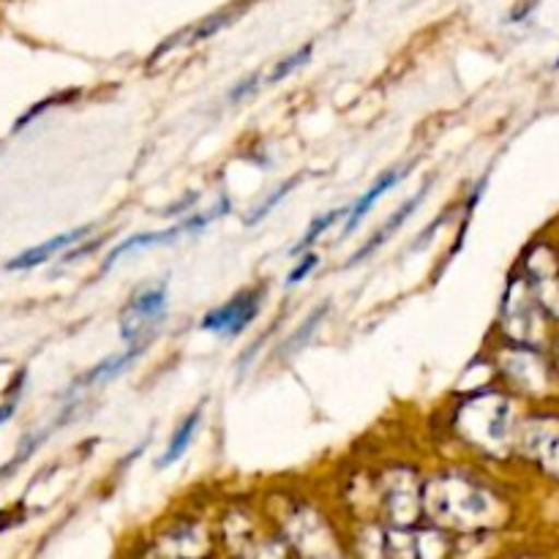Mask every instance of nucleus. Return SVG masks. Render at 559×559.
Here are the masks:
<instances>
[{
  "instance_id": "obj_1",
  "label": "nucleus",
  "mask_w": 559,
  "mask_h": 559,
  "mask_svg": "<svg viewBox=\"0 0 559 559\" xmlns=\"http://www.w3.org/2000/svg\"><path fill=\"white\" fill-rule=\"evenodd\" d=\"M527 404L502 385L473 393H451L440 407V437L451 442L459 456L484 467L516 464V440Z\"/></svg>"
},
{
  "instance_id": "obj_2",
  "label": "nucleus",
  "mask_w": 559,
  "mask_h": 559,
  "mask_svg": "<svg viewBox=\"0 0 559 559\" xmlns=\"http://www.w3.org/2000/svg\"><path fill=\"white\" fill-rule=\"evenodd\" d=\"M508 516L502 486L486 473L484 464H442L424 478V519L453 535L491 533Z\"/></svg>"
},
{
  "instance_id": "obj_3",
  "label": "nucleus",
  "mask_w": 559,
  "mask_h": 559,
  "mask_svg": "<svg viewBox=\"0 0 559 559\" xmlns=\"http://www.w3.org/2000/svg\"><path fill=\"white\" fill-rule=\"evenodd\" d=\"M486 349L495 364L497 385L522 399L527 407L559 404V369L546 347L489 336Z\"/></svg>"
},
{
  "instance_id": "obj_4",
  "label": "nucleus",
  "mask_w": 559,
  "mask_h": 559,
  "mask_svg": "<svg viewBox=\"0 0 559 559\" xmlns=\"http://www.w3.org/2000/svg\"><path fill=\"white\" fill-rule=\"evenodd\" d=\"M555 328L557 325L549 320L544 306L538 304L524 273L513 267L508 273L506 287H502L491 336L516 344H533V347H549Z\"/></svg>"
},
{
  "instance_id": "obj_5",
  "label": "nucleus",
  "mask_w": 559,
  "mask_h": 559,
  "mask_svg": "<svg viewBox=\"0 0 559 559\" xmlns=\"http://www.w3.org/2000/svg\"><path fill=\"white\" fill-rule=\"evenodd\" d=\"M424 478L415 462L393 459L377 469L380 513L391 527H418L424 519Z\"/></svg>"
},
{
  "instance_id": "obj_6",
  "label": "nucleus",
  "mask_w": 559,
  "mask_h": 559,
  "mask_svg": "<svg viewBox=\"0 0 559 559\" xmlns=\"http://www.w3.org/2000/svg\"><path fill=\"white\" fill-rule=\"evenodd\" d=\"M229 213H233V200H229V194H218L216 202H213L211 207H205V211L197 207L194 213L178 218L175 224H167L164 229H147V233L129 235V238H123L120 243H115L112 249L107 251V257L102 260V271L98 273H109L118 262L129 260V257L140 254V251L158 249V246H173L178 243V240L191 238V235H202L211 224L222 222Z\"/></svg>"
},
{
  "instance_id": "obj_7",
  "label": "nucleus",
  "mask_w": 559,
  "mask_h": 559,
  "mask_svg": "<svg viewBox=\"0 0 559 559\" xmlns=\"http://www.w3.org/2000/svg\"><path fill=\"white\" fill-rule=\"evenodd\" d=\"M516 464L559 484V404L527 407L519 426Z\"/></svg>"
},
{
  "instance_id": "obj_8",
  "label": "nucleus",
  "mask_w": 559,
  "mask_h": 559,
  "mask_svg": "<svg viewBox=\"0 0 559 559\" xmlns=\"http://www.w3.org/2000/svg\"><path fill=\"white\" fill-rule=\"evenodd\" d=\"M173 304L167 278L145 282L126 298L123 309L118 314V331L123 344H142L153 342L158 328L164 325Z\"/></svg>"
},
{
  "instance_id": "obj_9",
  "label": "nucleus",
  "mask_w": 559,
  "mask_h": 559,
  "mask_svg": "<svg viewBox=\"0 0 559 559\" xmlns=\"http://www.w3.org/2000/svg\"><path fill=\"white\" fill-rule=\"evenodd\" d=\"M267 287L265 284H251V287L238 289L235 295H229L224 304L213 306L205 314L200 317V331L211 333V336L224 338V342H233L240 338L251 325L257 322V317L265 309Z\"/></svg>"
},
{
  "instance_id": "obj_10",
  "label": "nucleus",
  "mask_w": 559,
  "mask_h": 559,
  "mask_svg": "<svg viewBox=\"0 0 559 559\" xmlns=\"http://www.w3.org/2000/svg\"><path fill=\"white\" fill-rule=\"evenodd\" d=\"M519 271L533 287L535 298L544 306L549 320L559 325V249L549 238H538L524 249L516 262Z\"/></svg>"
},
{
  "instance_id": "obj_11",
  "label": "nucleus",
  "mask_w": 559,
  "mask_h": 559,
  "mask_svg": "<svg viewBox=\"0 0 559 559\" xmlns=\"http://www.w3.org/2000/svg\"><path fill=\"white\" fill-rule=\"evenodd\" d=\"M431 186H435V178H426V180H424V186H420L418 191H413V197H407V200H404L402 205H399L396 211H393L391 216H388L385 222H382L380 227H377L374 233H371L369 238L364 240V246H360V249H355L353 254H349V260H344L342 271H353V267L364 265V262H366V260H371V257H374L377 251H380L382 246L388 243V240L396 238L399 229H402L404 224H407L409 218H413L415 213L420 211V205H424L426 197H429Z\"/></svg>"
},
{
  "instance_id": "obj_12",
  "label": "nucleus",
  "mask_w": 559,
  "mask_h": 559,
  "mask_svg": "<svg viewBox=\"0 0 559 559\" xmlns=\"http://www.w3.org/2000/svg\"><path fill=\"white\" fill-rule=\"evenodd\" d=\"M147 347H151V342L126 344V349H120V353H115V355H109V358L98 360L96 366H91L85 374H80L74 382H71L69 391H66V399H69V402H74V399L85 396V393L98 391V388L115 382L120 374H126V371H129L131 366H134L136 360H140L142 355L147 353Z\"/></svg>"
},
{
  "instance_id": "obj_13",
  "label": "nucleus",
  "mask_w": 559,
  "mask_h": 559,
  "mask_svg": "<svg viewBox=\"0 0 559 559\" xmlns=\"http://www.w3.org/2000/svg\"><path fill=\"white\" fill-rule=\"evenodd\" d=\"M409 175V167H391L385 169V173L380 175V178L374 180V183L369 186V189L364 191V194L358 197V200L353 202V205L347 207V216H344V224H342V235H338V240H347L353 238L355 233H358L360 227H364L366 218L371 216V211H374L377 205H380L382 197H388L391 191H396L399 186H402V180Z\"/></svg>"
},
{
  "instance_id": "obj_14",
  "label": "nucleus",
  "mask_w": 559,
  "mask_h": 559,
  "mask_svg": "<svg viewBox=\"0 0 559 559\" xmlns=\"http://www.w3.org/2000/svg\"><path fill=\"white\" fill-rule=\"evenodd\" d=\"M243 11H246V5H229V9H222V11H216V14L205 16V20H200L197 25H189L186 31L175 33V36H169V41H164L162 47L153 52L151 63H158V60L169 52H178V49H189V47H197V44L207 41V38H213L216 33H222L224 27L233 25L235 20H240V14H243Z\"/></svg>"
},
{
  "instance_id": "obj_15",
  "label": "nucleus",
  "mask_w": 559,
  "mask_h": 559,
  "mask_svg": "<svg viewBox=\"0 0 559 559\" xmlns=\"http://www.w3.org/2000/svg\"><path fill=\"white\" fill-rule=\"evenodd\" d=\"M93 229H96V224H82V227H74L69 229V233H60L55 235V238L44 240V243L33 246V249L22 251V254H16L14 260L5 262V271L16 273V271H33V267L44 265V262H49L52 257L63 254V251H69L71 246L82 243L85 238H91Z\"/></svg>"
},
{
  "instance_id": "obj_16",
  "label": "nucleus",
  "mask_w": 559,
  "mask_h": 559,
  "mask_svg": "<svg viewBox=\"0 0 559 559\" xmlns=\"http://www.w3.org/2000/svg\"><path fill=\"white\" fill-rule=\"evenodd\" d=\"M202 420H205V404H197L194 409H189V413L180 418V424L173 429L164 451L158 453L156 469H169L189 453V448L194 445V440L200 437Z\"/></svg>"
},
{
  "instance_id": "obj_17",
  "label": "nucleus",
  "mask_w": 559,
  "mask_h": 559,
  "mask_svg": "<svg viewBox=\"0 0 559 559\" xmlns=\"http://www.w3.org/2000/svg\"><path fill=\"white\" fill-rule=\"evenodd\" d=\"M331 311H333L331 300H322L320 306H314V309H311L309 314H306L304 320H300L298 325L293 328V333H289L287 338H282V342H278L276 358L278 360H289V358H295L298 353H304V349L309 347L311 342H314V336L320 333V328L328 322Z\"/></svg>"
},
{
  "instance_id": "obj_18",
  "label": "nucleus",
  "mask_w": 559,
  "mask_h": 559,
  "mask_svg": "<svg viewBox=\"0 0 559 559\" xmlns=\"http://www.w3.org/2000/svg\"><path fill=\"white\" fill-rule=\"evenodd\" d=\"M344 216H347V207H331V211H325V213H320V216L311 218V224L306 227V233L300 235V238L293 243V249H289V257H293V260H298L300 254H306V251L314 249V246L320 243V240L325 238V235L331 233V229L336 227Z\"/></svg>"
},
{
  "instance_id": "obj_19",
  "label": "nucleus",
  "mask_w": 559,
  "mask_h": 559,
  "mask_svg": "<svg viewBox=\"0 0 559 559\" xmlns=\"http://www.w3.org/2000/svg\"><path fill=\"white\" fill-rule=\"evenodd\" d=\"M300 180H304V175H293V178H287V180H284V183H278L276 189L267 191V194L262 197V200L257 202V205H251L249 211H246V216H243L246 227H257V224L265 222V218L271 216V213L276 211V207L282 205V202L287 200V197L293 194L295 189H298Z\"/></svg>"
},
{
  "instance_id": "obj_20",
  "label": "nucleus",
  "mask_w": 559,
  "mask_h": 559,
  "mask_svg": "<svg viewBox=\"0 0 559 559\" xmlns=\"http://www.w3.org/2000/svg\"><path fill=\"white\" fill-rule=\"evenodd\" d=\"M311 55H314V44H304V47L293 49L289 55H284L282 60H278L276 66L271 69V74L265 76V85H278V82L289 80V76L295 74V71H300L304 66H309Z\"/></svg>"
},
{
  "instance_id": "obj_21",
  "label": "nucleus",
  "mask_w": 559,
  "mask_h": 559,
  "mask_svg": "<svg viewBox=\"0 0 559 559\" xmlns=\"http://www.w3.org/2000/svg\"><path fill=\"white\" fill-rule=\"evenodd\" d=\"M320 262L322 260H320V254H317V251H306V254H300L298 260H295L293 271H289L287 278H284V287L293 289V287H298V284L309 282V278L314 276L317 267H320Z\"/></svg>"
},
{
  "instance_id": "obj_22",
  "label": "nucleus",
  "mask_w": 559,
  "mask_h": 559,
  "mask_svg": "<svg viewBox=\"0 0 559 559\" xmlns=\"http://www.w3.org/2000/svg\"><path fill=\"white\" fill-rule=\"evenodd\" d=\"M262 85H265V80H262L260 71H251V74H246L243 80H238L233 87H229L227 104H243L246 98L254 96Z\"/></svg>"
},
{
  "instance_id": "obj_23",
  "label": "nucleus",
  "mask_w": 559,
  "mask_h": 559,
  "mask_svg": "<svg viewBox=\"0 0 559 559\" xmlns=\"http://www.w3.org/2000/svg\"><path fill=\"white\" fill-rule=\"evenodd\" d=\"M107 243V235H102V238H85L82 240V243H76V246H71L69 251H63V257H60V262H58V267H66V265H74V262H80V260H85L87 254H96L98 249H102V246Z\"/></svg>"
},
{
  "instance_id": "obj_24",
  "label": "nucleus",
  "mask_w": 559,
  "mask_h": 559,
  "mask_svg": "<svg viewBox=\"0 0 559 559\" xmlns=\"http://www.w3.org/2000/svg\"><path fill=\"white\" fill-rule=\"evenodd\" d=\"M197 205H200V191H186V194L180 197V200H175L173 205L164 207V211L158 213V216H164V218H183V216H189V213H194Z\"/></svg>"
},
{
  "instance_id": "obj_25",
  "label": "nucleus",
  "mask_w": 559,
  "mask_h": 559,
  "mask_svg": "<svg viewBox=\"0 0 559 559\" xmlns=\"http://www.w3.org/2000/svg\"><path fill=\"white\" fill-rule=\"evenodd\" d=\"M445 222H448V211L442 213V216H437L435 222L429 224V227H426V229H420V233H418V238H415L413 243H409V251H420V249H426V246L431 243V238H435V235L440 233V227H442V224H445Z\"/></svg>"
},
{
  "instance_id": "obj_26",
  "label": "nucleus",
  "mask_w": 559,
  "mask_h": 559,
  "mask_svg": "<svg viewBox=\"0 0 559 559\" xmlns=\"http://www.w3.org/2000/svg\"><path fill=\"white\" fill-rule=\"evenodd\" d=\"M555 69L559 71V55H557V60H555Z\"/></svg>"
}]
</instances>
